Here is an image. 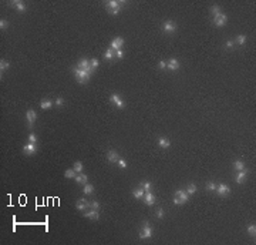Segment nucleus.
Returning a JSON list of instances; mask_svg holds the SVG:
<instances>
[{
    "label": "nucleus",
    "instance_id": "f704fd0d",
    "mask_svg": "<svg viewBox=\"0 0 256 245\" xmlns=\"http://www.w3.org/2000/svg\"><path fill=\"white\" fill-rule=\"evenodd\" d=\"M206 190H208V191H215V190H216V184L212 182V181L208 182V184H206Z\"/></svg>",
    "mask_w": 256,
    "mask_h": 245
},
{
    "label": "nucleus",
    "instance_id": "4c0bfd02",
    "mask_svg": "<svg viewBox=\"0 0 256 245\" xmlns=\"http://www.w3.org/2000/svg\"><path fill=\"white\" fill-rule=\"evenodd\" d=\"M90 66H91L93 69H97V67H98V58H93V60H90Z\"/></svg>",
    "mask_w": 256,
    "mask_h": 245
},
{
    "label": "nucleus",
    "instance_id": "c03bdc74",
    "mask_svg": "<svg viewBox=\"0 0 256 245\" xmlns=\"http://www.w3.org/2000/svg\"><path fill=\"white\" fill-rule=\"evenodd\" d=\"M233 44H235V41H232V40H228V41H226V47H228V49H232Z\"/></svg>",
    "mask_w": 256,
    "mask_h": 245
},
{
    "label": "nucleus",
    "instance_id": "6ab92c4d",
    "mask_svg": "<svg viewBox=\"0 0 256 245\" xmlns=\"http://www.w3.org/2000/svg\"><path fill=\"white\" fill-rule=\"evenodd\" d=\"M88 181V177L85 174H77L75 175V182L77 184H87Z\"/></svg>",
    "mask_w": 256,
    "mask_h": 245
},
{
    "label": "nucleus",
    "instance_id": "a211bd4d",
    "mask_svg": "<svg viewBox=\"0 0 256 245\" xmlns=\"http://www.w3.org/2000/svg\"><path fill=\"white\" fill-rule=\"evenodd\" d=\"M144 194H145V191H144V188H142V187H139V188H134V190H132V195H134V198H137V200L142 198V197H144Z\"/></svg>",
    "mask_w": 256,
    "mask_h": 245
},
{
    "label": "nucleus",
    "instance_id": "dca6fc26",
    "mask_svg": "<svg viewBox=\"0 0 256 245\" xmlns=\"http://www.w3.org/2000/svg\"><path fill=\"white\" fill-rule=\"evenodd\" d=\"M167 67H168L170 70H178V69H179V61H178L176 58H171L170 61L167 63Z\"/></svg>",
    "mask_w": 256,
    "mask_h": 245
},
{
    "label": "nucleus",
    "instance_id": "a18cd8bd",
    "mask_svg": "<svg viewBox=\"0 0 256 245\" xmlns=\"http://www.w3.org/2000/svg\"><path fill=\"white\" fill-rule=\"evenodd\" d=\"M118 164H119L121 168H125V167H127V162H125L124 160H118Z\"/></svg>",
    "mask_w": 256,
    "mask_h": 245
},
{
    "label": "nucleus",
    "instance_id": "39448f33",
    "mask_svg": "<svg viewBox=\"0 0 256 245\" xmlns=\"http://www.w3.org/2000/svg\"><path fill=\"white\" fill-rule=\"evenodd\" d=\"M122 44H124V39H122V37H115V39L111 40V46H110V47L117 52V50H119V49L122 47Z\"/></svg>",
    "mask_w": 256,
    "mask_h": 245
},
{
    "label": "nucleus",
    "instance_id": "7ed1b4c3",
    "mask_svg": "<svg viewBox=\"0 0 256 245\" xmlns=\"http://www.w3.org/2000/svg\"><path fill=\"white\" fill-rule=\"evenodd\" d=\"M74 74H75V77H77V81L78 83H81V84H84L88 81V78H90V76L91 74H88L84 69H78V67H75L74 69Z\"/></svg>",
    "mask_w": 256,
    "mask_h": 245
},
{
    "label": "nucleus",
    "instance_id": "7c9ffc66",
    "mask_svg": "<svg viewBox=\"0 0 256 245\" xmlns=\"http://www.w3.org/2000/svg\"><path fill=\"white\" fill-rule=\"evenodd\" d=\"M236 43H238V44H240V46H243V44L246 43V36H245V34H239L238 37H236Z\"/></svg>",
    "mask_w": 256,
    "mask_h": 245
},
{
    "label": "nucleus",
    "instance_id": "bb28decb",
    "mask_svg": "<svg viewBox=\"0 0 256 245\" xmlns=\"http://www.w3.org/2000/svg\"><path fill=\"white\" fill-rule=\"evenodd\" d=\"M211 12H212V14H213V17H216V16H219L222 12H221V7L219 6H212V9H211Z\"/></svg>",
    "mask_w": 256,
    "mask_h": 245
},
{
    "label": "nucleus",
    "instance_id": "6e6552de",
    "mask_svg": "<svg viewBox=\"0 0 256 245\" xmlns=\"http://www.w3.org/2000/svg\"><path fill=\"white\" fill-rule=\"evenodd\" d=\"M110 100H111L113 104H115L118 108H124V105H125V103L121 100V97H119L118 94H113V96L110 97Z\"/></svg>",
    "mask_w": 256,
    "mask_h": 245
},
{
    "label": "nucleus",
    "instance_id": "e433bc0d",
    "mask_svg": "<svg viewBox=\"0 0 256 245\" xmlns=\"http://www.w3.org/2000/svg\"><path fill=\"white\" fill-rule=\"evenodd\" d=\"M155 215H156V218H158V220H161V218H164L165 212H164V210H162V208H158V210H156V212H155Z\"/></svg>",
    "mask_w": 256,
    "mask_h": 245
},
{
    "label": "nucleus",
    "instance_id": "2f4dec72",
    "mask_svg": "<svg viewBox=\"0 0 256 245\" xmlns=\"http://www.w3.org/2000/svg\"><path fill=\"white\" fill-rule=\"evenodd\" d=\"M187 193H188V195H192V194H195V193H196V185H194V184H189V185H188V188H187Z\"/></svg>",
    "mask_w": 256,
    "mask_h": 245
},
{
    "label": "nucleus",
    "instance_id": "f03ea898",
    "mask_svg": "<svg viewBox=\"0 0 256 245\" xmlns=\"http://www.w3.org/2000/svg\"><path fill=\"white\" fill-rule=\"evenodd\" d=\"M154 234V229L152 227H150V224H148V221H144V224H142V228H141V231H139V238H142V239H147V238H151Z\"/></svg>",
    "mask_w": 256,
    "mask_h": 245
},
{
    "label": "nucleus",
    "instance_id": "ea45409f",
    "mask_svg": "<svg viewBox=\"0 0 256 245\" xmlns=\"http://www.w3.org/2000/svg\"><path fill=\"white\" fill-rule=\"evenodd\" d=\"M90 207H91L93 210H98V208H100V204H98V201H91V202H90Z\"/></svg>",
    "mask_w": 256,
    "mask_h": 245
},
{
    "label": "nucleus",
    "instance_id": "9b49d317",
    "mask_svg": "<svg viewBox=\"0 0 256 245\" xmlns=\"http://www.w3.org/2000/svg\"><path fill=\"white\" fill-rule=\"evenodd\" d=\"M175 30H176V24H175L174 21L167 20V21L164 23V32H167V33H172V32H175Z\"/></svg>",
    "mask_w": 256,
    "mask_h": 245
},
{
    "label": "nucleus",
    "instance_id": "4468645a",
    "mask_svg": "<svg viewBox=\"0 0 256 245\" xmlns=\"http://www.w3.org/2000/svg\"><path fill=\"white\" fill-rule=\"evenodd\" d=\"M12 4L14 6V9H16L17 12H20V13L26 12V4H24L23 1H20V0H16V1H12Z\"/></svg>",
    "mask_w": 256,
    "mask_h": 245
},
{
    "label": "nucleus",
    "instance_id": "393cba45",
    "mask_svg": "<svg viewBox=\"0 0 256 245\" xmlns=\"http://www.w3.org/2000/svg\"><path fill=\"white\" fill-rule=\"evenodd\" d=\"M9 67H10V63H9L7 60H3V58H1V60H0V71L3 73V71L7 70Z\"/></svg>",
    "mask_w": 256,
    "mask_h": 245
},
{
    "label": "nucleus",
    "instance_id": "473e14b6",
    "mask_svg": "<svg viewBox=\"0 0 256 245\" xmlns=\"http://www.w3.org/2000/svg\"><path fill=\"white\" fill-rule=\"evenodd\" d=\"M141 187L144 188V191H151V188H152V184H151L150 181H145V182H142V184H141Z\"/></svg>",
    "mask_w": 256,
    "mask_h": 245
},
{
    "label": "nucleus",
    "instance_id": "aec40b11",
    "mask_svg": "<svg viewBox=\"0 0 256 245\" xmlns=\"http://www.w3.org/2000/svg\"><path fill=\"white\" fill-rule=\"evenodd\" d=\"M125 1H117V0H110L108 3H107V7L108 9H114V7H119V6H122Z\"/></svg>",
    "mask_w": 256,
    "mask_h": 245
},
{
    "label": "nucleus",
    "instance_id": "cd10ccee",
    "mask_svg": "<svg viewBox=\"0 0 256 245\" xmlns=\"http://www.w3.org/2000/svg\"><path fill=\"white\" fill-rule=\"evenodd\" d=\"M75 175H77V173H75L74 170H71V168H68L67 171L64 173V177H66V178H75Z\"/></svg>",
    "mask_w": 256,
    "mask_h": 245
},
{
    "label": "nucleus",
    "instance_id": "58836bf2",
    "mask_svg": "<svg viewBox=\"0 0 256 245\" xmlns=\"http://www.w3.org/2000/svg\"><path fill=\"white\" fill-rule=\"evenodd\" d=\"M107 10H108V13H110V14H114V16L119 13V7H114V9H107Z\"/></svg>",
    "mask_w": 256,
    "mask_h": 245
},
{
    "label": "nucleus",
    "instance_id": "0eeeda50",
    "mask_svg": "<svg viewBox=\"0 0 256 245\" xmlns=\"http://www.w3.org/2000/svg\"><path fill=\"white\" fill-rule=\"evenodd\" d=\"M26 118H27V122H29V125H33L34 121L37 120V114H36V111L34 110H27L26 111Z\"/></svg>",
    "mask_w": 256,
    "mask_h": 245
},
{
    "label": "nucleus",
    "instance_id": "1a4fd4ad",
    "mask_svg": "<svg viewBox=\"0 0 256 245\" xmlns=\"http://www.w3.org/2000/svg\"><path fill=\"white\" fill-rule=\"evenodd\" d=\"M216 193L222 195V197H225V195H228V194L231 193V190H229V187L226 185V184H219V185H216V190H215Z\"/></svg>",
    "mask_w": 256,
    "mask_h": 245
},
{
    "label": "nucleus",
    "instance_id": "9d476101",
    "mask_svg": "<svg viewBox=\"0 0 256 245\" xmlns=\"http://www.w3.org/2000/svg\"><path fill=\"white\" fill-rule=\"evenodd\" d=\"M144 201L147 205H154L155 204V195H154L151 191H145L144 194Z\"/></svg>",
    "mask_w": 256,
    "mask_h": 245
},
{
    "label": "nucleus",
    "instance_id": "79ce46f5",
    "mask_svg": "<svg viewBox=\"0 0 256 245\" xmlns=\"http://www.w3.org/2000/svg\"><path fill=\"white\" fill-rule=\"evenodd\" d=\"M115 57H117V58H122V57H124V52H122L121 49L117 50V52H115Z\"/></svg>",
    "mask_w": 256,
    "mask_h": 245
},
{
    "label": "nucleus",
    "instance_id": "412c9836",
    "mask_svg": "<svg viewBox=\"0 0 256 245\" xmlns=\"http://www.w3.org/2000/svg\"><path fill=\"white\" fill-rule=\"evenodd\" d=\"M158 144H159V147H162V148H170L171 141L168 140V138H164V137H161V138L158 140Z\"/></svg>",
    "mask_w": 256,
    "mask_h": 245
},
{
    "label": "nucleus",
    "instance_id": "ddd939ff",
    "mask_svg": "<svg viewBox=\"0 0 256 245\" xmlns=\"http://www.w3.org/2000/svg\"><path fill=\"white\" fill-rule=\"evenodd\" d=\"M246 175H248V170H240L239 171V174L236 175V184H242V182H245V180H246Z\"/></svg>",
    "mask_w": 256,
    "mask_h": 245
},
{
    "label": "nucleus",
    "instance_id": "c85d7f7f",
    "mask_svg": "<svg viewBox=\"0 0 256 245\" xmlns=\"http://www.w3.org/2000/svg\"><path fill=\"white\" fill-rule=\"evenodd\" d=\"M83 191H84V194H91L93 191H94V187L91 185V184H84V188H83Z\"/></svg>",
    "mask_w": 256,
    "mask_h": 245
},
{
    "label": "nucleus",
    "instance_id": "a19ab883",
    "mask_svg": "<svg viewBox=\"0 0 256 245\" xmlns=\"http://www.w3.org/2000/svg\"><path fill=\"white\" fill-rule=\"evenodd\" d=\"M29 142H34V144L37 142V136H36L34 133H32V134L29 136Z\"/></svg>",
    "mask_w": 256,
    "mask_h": 245
},
{
    "label": "nucleus",
    "instance_id": "20e7f679",
    "mask_svg": "<svg viewBox=\"0 0 256 245\" xmlns=\"http://www.w3.org/2000/svg\"><path fill=\"white\" fill-rule=\"evenodd\" d=\"M23 151H24V154L32 156V154H34L37 151V145L34 142H27L26 145H23Z\"/></svg>",
    "mask_w": 256,
    "mask_h": 245
},
{
    "label": "nucleus",
    "instance_id": "72a5a7b5",
    "mask_svg": "<svg viewBox=\"0 0 256 245\" xmlns=\"http://www.w3.org/2000/svg\"><path fill=\"white\" fill-rule=\"evenodd\" d=\"M233 167H235L238 171H240V170H243V168H245V164H243V161H240V160H239V161H235Z\"/></svg>",
    "mask_w": 256,
    "mask_h": 245
},
{
    "label": "nucleus",
    "instance_id": "f8f14e48",
    "mask_svg": "<svg viewBox=\"0 0 256 245\" xmlns=\"http://www.w3.org/2000/svg\"><path fill=\"white\" fill-rule=\"evenodd\" d=\"M88 205H90V202H87V200H84V198H80V200H77V202H75V208L78 211L85 210Z\"/></svg>",
    "mask_w": 256,
    "mask_h": 245
},
{
    "label": "nucleus",
    "instance_id": "c9c22d12",
    "mask_svg": "<svg viewBox=\"0 0 256 245\" xmlns=\"http://www.w3.org/2000/svg\"><path fill=\"white\" fill-rule=\"evenodd\" d=\"M7 27H9V23H7V20L1 19V20H0V29H1V30H6Z\"/></svg>",
    "mask_w": 256,
    "mask_h": 245
},
{
    "label": "nucleus",
    "instance_id": "37998d69",
    "mask_svg": "<svg viewBox=\"0 0 256 245\" xmlns=\"http://www.w3.org/2000/svg\"><path fill=\"white\" fill-rule=\"evenodd\" d=\"M56 104L58 105V107H61V105L64 104V100H63V98H61V97H58V98H57V100H56Z\"/></svg>",
    "mask_w": 256,
    "mask_h": 245
},
{
    "label": "nucleus",
    "instance_id": "5701e85b",
    "mask_svg": "<svg viewBox=\"0 0 256 245\" xmlns=\"http://www.w3.org/2000/svg\"><path fill=\"white\" fill-rule=\"evenodd\" d=\"M40 107H41L43 110H50L51 107H53V103H51L50 100L44 98V100H41V103H40Z\"/></svg>",
    "mask_w": 256,
    "mask_h": 245
},
{
    "label": "nucleus",
    "instance_id": "49530a36",
    "mask_svg": "<svg viewBox=\"0 0 256 245\" xmlns=\"http://www.w3.org/2000/svg\"><path fill=\"white\" fill-rule=\"evenodd\" d=\"M159 69H162V70L167 69V63L165 61H159Z\"/></svg>",
    "mask_w": 256,
    "mask_h": 245
},
{
    "label": "nucleus",
    "instance_id": "b1692460",
    "mask_svg": "<svg viewBox=\"0 0 256 245\" xmlns=\"http://www.w3.org/2000/svg\"><path fill=\"white\" fill-rule=\"evenodd\" d=\"M83 168H84V167H83V162H81V161H75V162H74L73 170H74L77 174H81V173H83Z\"/></svg>",
    "mask_w": 256,
    "mask_h": 245
},
{
    "label": "nucleus",
    "instance_id": "a878e982",
    "mask_svg": "<svg viewBox=\"0 0 256 245\" xmlns=\"http://www.w3.org/2000/svg\"><path fill=\"white\" fill-rule=\"evenodd\" d=\"M88 66H90V61H88V60H85V58L80 60V61H78V64H77V67H78V69H87Z\"/></svg>",
    "mask_w": 256,
    "mask_h": 245
},
{
    "label": "nucleus",
    "instance_id": "f3484780",
    "mask_svg": "<svg viewBox=\"0 0 256 245\" xmlns=\"http://www.w3.org/2000/svg\"><path fill=\"white\" fill-rule=\"evenodd\" d=\"M85 218H90V220H98L100 218V214L97 212V210H93V211H88V212H85L83 214Z\"/></svg>",
    "mask_w": 256,
    "mask_h": 245
},
{
    "label": "nucleus",
    "instance_id": "2eb2a0df",
    "mask_svg": "<svg viewBox=\"0 0 256 245\" xmlns=\"http://www.w3.org/2000/svg\"><path fill=\"white\" fill-rule=\"evenodd\" d=\"M107 158H108V161L110 162H118V154H117V151H114V150H111V151H108V154H107Z\"/></svg>",
    "mask_w": 256,
    "mask_h": 245
},
{
    "label": "nucleus",
    "instance_id": "423d86ee",
    "mask_svg": "<svg viewBox=\"0 0 256 245\" xmlns=\"http://www.w3.org/2000/svg\"><path fill=\"white\" fill-rule=\"evenodd\" d=\"M226 21H228V16H226V14H223V13H221V14H219V16H216V17H213V23H215V26H218V27L225 26V24H226Z\"/></svg>",
    "mask_w": 256,
    "mask_h": 245
},
{
    "label": "nucleus",
    "instance_id": "f257e3e1",
    "mask_svg": "<svg viewBox=\"0 0 256 245\" xmlns=\"http://www.w3.org/2000/svg\"><path fill=\"white\" fill-rule=\"evenodd\" d=\"M188 200H189V195H188L187 191H182V190H176V191H175L174 204H176V205H182V204L188 202Z\"/></svg>",
    "mask_w": 256,
    "mask_h": 245
},
{
    "label": "nucleus",
    "instance_id": "4be33fe9",
    "mask_svg": "<svg viewBox=\"0 0 256 245\" xmlns=\"http://www.w3.org/2000/svg\"><path fill=\"white\" fill-rule=\"evenodd\" d=\"M104 57H105L107 60H113V58L115 57V50H113L111 47H110V49H107V50H105V53H104Z\"/></svg>",
    "mask_w": 256,
    "mask_h": 245
},
{
    "label": "nucleus",
    "instance_id": "c756f323",
    "mask_svg": "<svg viewBox=\"0 0 256 245\" xmlns=\"http://www.w3.org/2000/svg\"><path fill=\"white\" fill-rule=\"evenodd\" d=\"M248 234H249L251 237H255L256 235V225L255 224H251V225L248 227Z\"/></svg>",
    "mask_w": 256,
    "mask_h": 245
}]
</instances>
